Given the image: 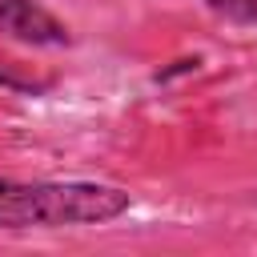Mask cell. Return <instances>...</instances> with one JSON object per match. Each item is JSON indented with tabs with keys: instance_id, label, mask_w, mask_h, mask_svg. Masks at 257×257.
<instances>
[{
	"instance_id": "obj_2",
	"label": "cell",
	"mask_w": 257,
	"mask_h": 257,
	"mask_svg": "<svg viewBox=\"0 0 257 257\" xmlns=\"http://www.w3.org/2000/svg\"><path fill=\"white\" fill-rule=\"evenodd\" d=\"M0 36L32 48H68L72 32L40 0H0Z\"/></svg>"
},
{
	"instance_id": "obj_1",
	"label": "cell",
	"mask_w": 257,
	"mask_h": 257,
	"mask_svg": "<svg viewBox=\"0 0 257 257\" xmlns=\"http://www.w3.org/2000/svg\"><path fill=\"white\" fill-rule=\"evenodd\" d=\"M133 193L104 181H12L0 177V229L104 225L128 213Z\"/></svg>"
},
{
	"instance_id": "obj_4",
	"label": "cell",
	"mask_w": 257,
	"mask_h": 257,
	"mask_svg": "<svg viewBox=\"0 0 257 257\" xmlns=\"http://www.w3.org/2000/svg\"><path fill=\"white\" fill-rule=\"evenodd\" d=\"M205 8L229 24H257V0H205Z\"/></svg>"
},
{
	"instance_id": "obj_3",
	"label": "cell",
	"mask_w": 257,
	"mask_h": 257,
	"mask_svg": "<svg viewBox=\"0 0 257 257\" xmlns=\"http://www.w3.org/2000/svg\"><path fill=\"white\" fill-rule=\"evenodd\" d=\"M52 84H56L52 76H44V72H36V68H28V64H20V60H12V56H0V88L24 92V96H40V92H48Z\"/></svg>"
}]
</instances>
